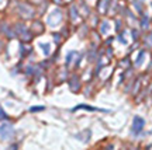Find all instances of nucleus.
<instances>
[{
    "label": "nucleus",
    "instance_id": "obj_8",
    "mask_svg": "<svg viewBox=\"0 0 152 150\" xmlns=\"http://www.w3.org/2000/svg\"><path fill=\"white\" fill-rule=\"evenodd\" d=\"M71 88L73 91H77L79 90V79L76 77V76H73L71 79Z\"/></svg>",
    "mask_w": 152,
    "mask_h": 150
},
{
    "label": "nucleus",
    "instance_id": "obj_16",
    "mask_svg": "<svg viewBox=\"0 0 152 150\" xmlns=\"http://www.w3.org/2000/svg\"><path fill=\"white\" fill-rule=\"evenodd\" d=\"M7 150H18V146H17L16 143H14V145H11V146H10V147H9V149H7Z\"/></svg>",
    "mask_w": 152,
    "mask_h": 150
},
{
    "label": "nucleus",
    "instance_id": "obj_12",
    "mask_svg": "<svg viewBox=\"0 0 152 150\" xmlns=\"http://www.w3.org/2000/svg\"><path fill=\"white\" fill-rule=\"evenodd\" d=\"M107 27H109L107 21H103V22H102V28H100V32H102V34H106V32H107Z\"/></svg>",
    "mask_w": 152,
    "mask_h": 150
},
{
    "label": "nucleus",
    "instance_id": "obj_13",
    "mask_svg": "<svg viewBox=\"0 0 152 150\" xmlns=\"http://www.w3.org/2000/svg\"><path fill=\"white\" fill-rule=\"evenodd\" d=\"M141 24H142V27H144V28H148V17H147V16H144V17H142Z\"/></svg>",
    "mask_w": 152,
    "mask_h": 150
},
{
    "label": "nucleus",
    "instance_id": "obj_15",
    "mask_svg": "<svg viewBox=\"0 0 152 150\" xmlns=\"http://www.w3.org/2000/svg\"><path fill=\"white\" fill-rule=\"evenodd\" d=\"M6 118H7V114L3 111V108L0 107V119H6Z\"/></svg>",
    "mask_w": 152,
    "mask_h": 150
},
{
    "label": "nucleus",
    "instance_id": "obj_3",
    "mask_svg": "<svg viewBox=\"0 0 152 150\" xmlns=\"http://www.w3.org/2000/svg\"><path fill=\"white\" fill-rule=\"evenodd\" d=\"M145 126V121L141 117H134V121H132V128H131V132L134 135H138L142 132V129Z\"/></svg>",
    "mask_w": 152,
    "mask_h": 150
},
{
    "label": "nucleus",
    "instance_id": "obj_11",
    "mask_svg": "<svg viewBox=\"0 0 152 150\" xmlns=\"http://www.w3.org/2000/svg\"><path fill=\"white\" fill-rule=\"evenodd\" d=\"M144 56H145V52H144V51H141V52H140V55H138V58H137V62H135L137 66H140V64L142 63V59H144Z\"/></svg>",
    "mask_w": 152,
    "mask_h": 150
},
{
    "label": "nucleus",
    "instance_id": "obj_7",
    "mask_svg": "<svg viewBox=\"0 0 152 150\" xmlns=\"http://www.w3.org/2000/svg\"><path fill=\"white\" fill-rule=\"evenodd\" d=\"M109 3H110V0H100L99 1V11L100 13H106L107 9H109Z\"/></svg>",
    "mask_w": 152,
    "mask_h": 150
},
{
    "label": "nucleus",
    "instance_id": "obj_1",
    "mask_svg": "<svg viewBox=\"0 0 152 150\" xmlns=\"http://www.w3.org/2000/svg\"><path fill=\"white\" fill-rule=\"evenodd\" d=\"M14 32H16V35H18V37L21 38L23 41H30L31 37H33L30 30L26 25H23V24H17L16 27H14Z\"/></svg>",
    "mask_w": 152,
    "mask_h": 150
},
{
    "label": "nucleus",
    "instance_id": "obj_2",
    "mask_svg": "<svg viewBox=\"0 0 152 150\" xmlns=\"http://www.w3.org/2000/svg\"><path fill=\"white\" fill-rule=\"evenodd\" d=\"M14 136V128L10 123H3L0 125V138L4 140H9Z\"/></svg>",
    "mask_w": 152,
    "mask_h": 150
},
{
    "label": "nucleus",
    "instance_id": "obj_6",
    "mask_svg": "<svg viewBox=\"0 0 152 150\" xmlns=\"http://www.w3.org/2000/svg\"><path fill=\"white\" fill-rule=\"evenodd\" d=\"M79 109H87V111H100V109H99V108H96V107H89V105L80 104V105H77V107L72 108V112H75V111H79Z\"/></svg>",
    "mask_w": 152,
    "mask_h": 150
},
{
    "label": "nucleus",
    "instance_id": "obj_5",
    "mask_svg": "<svg viewBox=\"0 0 152 150\" xmlns=\"http://www.w3.org/2000/svg\"><path fill=\"white\" fill-rule=\"evenodd\" d=\"M18 11L24 18H31L34 16V10L33 7H30L28 4H20L18 6Z\"/></svg>",
    "mask_w": 152,
    "mask_h": 150
},
{
    "label": "nucleus",
    "instance_id": "obj_10",
    "mask_svg": "<svg viewBox=\"0 0 152 150\" xmlns=\"http://www.w3.org/2000/svg\"><path fill=\"white\" fill-rule=\"evenodd\" d=\"M39 48H42V52L45 55L51 54V46H49L48 43H39Z\"/></svg>",
    "mask_w": 152,
    "mask_h": 150
},
{
    "label": "nucleus",
    "instance_id": "obj_4",
    "mask_svg": "<svg viewBox=\"0 0 152 150\" xmlns=\"http://www.w3.org/2000/svg\"><path fill=\"white\" fill-rule=\"evenodd\" d=\"M61 21H62V13H61V10H58V9H56V10H54L48 16V24L51 25V27L58 25Z\"/></svg>",
    "mask_w": 152,
    "mask_h": 150
},
{
    "label": "nucleus",
    "instance_id": "obj_14",
    "mask_svg": "<svg viewBox=\"0 0 152 150\" xmlns=\"http://www.w3.org/2000/svg\"><path fill=\"white\" fill-rule=\"evenodd\" d=\"M42 109H45V107H33V108H30V111H31V112H37V111H42Z\"/></svg>",
    "mask_w": 152,
    "mask_h": 150
},
{
    "label": "nucleus",
    "instance_id": "obj_9",
    "mask_svg": "<svg viewBox=\"0 0 152 150\" xmlns=\"http://www.w3.org/2000/svg\"><path fill=\"white\" fill-rule=\"evenodd\" d=\"M71 18L73 21H77V20H79V17H77V10L75 9V6L71 7Z\"/></svg>",
    "mask_w": 152,
    "mask_h": 150
},
{
    "label": "nucleus",
    "instance_id": "obj_17",
    "mask_svg": "<svg viewBox=\"0 0 152 150\" xmlns=\"http://www.w3.org/2000/svg\"><path fill=\"white\" fill-rule=\"evenodd\" d=\"M54 38H55V42H59V35H58V34H55Z\"/></svg>",
    "mask_w": 152,
    "mask_h": 150
}]
</instances>
